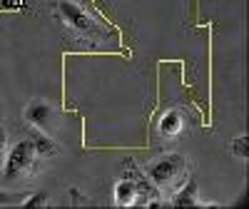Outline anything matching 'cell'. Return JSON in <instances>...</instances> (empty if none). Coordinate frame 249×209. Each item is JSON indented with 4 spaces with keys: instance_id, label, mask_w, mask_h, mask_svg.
<instances>
[{
    "instance_id": "1",
    "label": "cell",
    "mask_w": 249,
    "mask_h": 209,
    "mask_svg": "<svg viewBox=\"0 0 249 209\" xmlns=\"http://www.w3.org/2000/svg\"><path fill=\"white\" fill-rule=\"evenodd\" d=\"M35 142L33 139H20L18 144H13V150L8 152L5 157V164L3 170H0V174H3L5 182H18L23 179L33 172V164H35Z\"/></svg>"
},
{
    "instance_id": "2",
    "label": "cell",
    "mask_w": 249,
    "mask_h": 209,
    "mask_svg": "<svg viewBox=\"0 0 249 209\" xmlns=\"http://www.w3.org/2000/svg\"><path fill=\"white\" fill-rule=\"evenodd\" d=\"M184 170H187V159L177 152H170V155L157 157L147 167V177L155 187H170L184 174Z\"/></svg>"
},
{
    "instance_id": "3",
    "label": "cell",
    "mask_w": 249,
    "mask_h": 209,
    "mask_svg": "<svg viewBox=\"0 0 249 209\" xmlns=\"http://www.w3.org/2000/svg\"><path fill=\"white\" fill-rule=\"evenodd\" d=\"M57 13L62 17V23L70 25L72 30L77 33H95V20L82 10L77 3H72V0H57Z\"/></svg>"
},
{
    "instance_id": "4",
    "label": "cell",
    "mask_w": 249,
    "mask_h": 209,
    "mask_svg": "<svg viewBox=\"0 0 249 209\" xmlns=\"http://www.w3.org/2000/svg\"><path fill=\"white\" fill-rule=\"evenodd\" d=\"M25 122L33 124L35 130H40L43 135H48L53 130V122H55V110L48 100H33L28 107H25Z\"/></svg>"
},
{
    "instance_id": "5",
    "label": "cell",
    "mask_w": 249,
    "mask_h": 209,
    "mask_svg": "<svg viewBox=\"0 0 249 209\" xmlns=\"http://www.w3.org/2000/svg\"><path fill=\"white\" fill-rule=\"evenodd\" d=\"M184 124H187V120H184V115L179 110H167V112L160 117L157 130H160L162 137H177L184 130Z\"/></svg>"
},
{
    "instance_id": "6",
    "label": "cell",
    "mask_w": 249,
    "mask_h": 209,
    "mask_svg": "<svg viewBox=\"0 0 249 209\" xmlns=\"http://www.w3.org/2000/svg\"><path fill=\"white\" fill-rule=\"evenodd\" d=\"M137 194H140V190L132 179H120L115 184V192H112L117 207H132L137 202Z\"/></svg>"
},
{
    "instance_id": "7",
    "label": "cell",
    "mask_w": 249,
    "mask_h": 209,
    "mask_svg": "<svg viewBox=\"0 0 249 209\" xmlns=\"http://www.w3.org/2000/svg\"><path fill=\"white\" fill-rule=\"evenodd\" d=\"M172 207H199V202H197V184H195V179H190L182 190L172 197Z\"/></svg>"
},
{
    "instance_id": "8",
    "label": "cell",
    "mask_w": 249,
    "mask_h": 209,
    "mask_svg": "<svg viewBox=\"0 0 249 209\" xmlns=\"http://www.w3.org/2000/svg\"><path fill=\"white\" fill-rule=\"evenodd\" d=\"M232 152H234V157H239V159H247V157H249V137H247V135H239V137L232 139Z\"/></svg>"
},
{
    "instance_id": "9",
    "label": "cell",
    "mask_w": 249,
    "mask_h": 209,
    "mask_svg": "<svg viewBox=\"0 0 249 209\" xmlns=\"http://www.w3.org/2000/svg\"><path fill=\"white\" fill-rule=\"evenodd\" d=\"M35 142V152L37 155H55L57 152V147L48 139V137H37V139H33Z\"/></svg>"
},
{
    "instance_id": "10",
    "label": "cell",
    "mask_w": 249,
    "mask_h": 209,
    "mask_svg": "<svg viewBox=\"0 0 249 209\" xmlns=\"http://www.w3.org/2000/svg\"><path fill=\"white\" fill-rule=\"evenodd\" d=\"M45 204H48V194L45 192H35V194L23 199V207H45Z\"/></svg>"
},
{
    "instance_id": "11",
    "label": "cell",
    "mask_w": 249,
    "mask_h": 209,
    "mask_svg": "<svg viewBox=\"0 0 249 209\" xmlns=\"http://www.w3.org/2000/svg\"><path fill=\"white\" fill-rule=\"evenodd\" d=\"M25 194H10L0 190V207H13V204H23Z\"/></svg>"
},
{
    "instance_id": "12",
    "label": "cell",
    "mask_w": 249,
    "mask_h": 209,
    "mask_svg": "<svg viewBox=\"0 0 249 209\" xmlns=\"http://www.w3.org/2000/svg\"><path fill=\"white\" fill-rule=\"evenodd\" d=\"M5 152H8V132L0 130V170L5 164Z\"/></svg>"
}]
</instances>
